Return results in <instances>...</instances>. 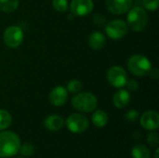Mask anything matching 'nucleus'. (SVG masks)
<instances>
[{"instance_id": "obj_1", "label": "nucleus", "mask_w": 159, "mask_h": 158, "mask_svg": "<svg viewBox=\"0 0 159 158\" xmlns=\"http://www.w3.org/2000/svg\"><path fill=\"white\" fill-rule=\"evenodd\" d=\"M20 146V141L17 134L11 131L0 133V156L11 157L15 156Z\"/></svg>"}, {"instance_id": "obj_2", "label": "nucleus", "mask_w": 159, "mask_h": 158, "mask_svg": "<svg viewBox=\"0 0 159 158\" xmlns=\"http://www.w3.org/2000/svg\"><path fill=\"white\" fill-rule=\"evenodd\" d=\"M127 25L133 32H142L147 25L148 15L144 8L141 7H135L128 11Z\"/></svg>"}, {"instance_id": "obj_3", "label": "nucleus", "mask_w": 159, "mask_h": 158, "mask_svg": "<svg viewBox=\"0 0 159 158\" xmlns=\"http://www.w3.org/2000/svg\"><path fill=\"white\" fill-rule=\"evenodd\" d=\"M97 97L91 92H78L72 99V105L77 111L83 113H90L97 107Z\"/></svg>"}, {"instance_id": "obj_4", "label": "nucleus", "mask_w": 159, "mask_h": 158, "mask_svg": "<svg viewBox=\"0 0 159 158\" xmlns=\"http://www.w3.org/2000/svg\"><path fill=\"white\" fill-rule=\"evenodd\" d=\"M127 65L129 72L136 76H144L148 74L152 69L150 60L141 54H135L129 57Z\"/></svg>"}, {"instance_id": "obj_5", "label": "nucleus", "mask_w": 159, "mask_h": 158, "mask_svg": "<svg viewBox=\"0 0 159 158\" xmlns=\"http://www.w3.org/2000/svg\"><path fill=\"white\" fill-rule=\"evenodd\" d=\"M23 31L19 26H9L3 34V40L7 47L10 48L18 47L23 40Z\"/></svg>"}, {"instance_id": "obj_6", "label": "nucleus", "mask_w": 159, "mask_h": 158, "mask_svg": "<svg viewBox=\"0 0 159 158\" xmlns=\"http://www.w3.org/2000/svg\"><path fill=\"white\" fill-rule=\"evenodd\" d=\"M106 78L111 86L120 88L126 86L128 81V75L125 69L121 66L115 65L108 69L106 74Z\"/></svg>"}, {"instance_id": "obj_7", "label": "nucleus", "mask_w": 159, "mask_h": 158, "mask_svg": "<svg viewBox=\"0 0 159 158\" xmlns=\"http://www.w3.org/2000/svg\"><path fill=\"white\" fill-rule=\"evenodd\" d=\"M129 27L122 20H113L105 26V33L113 40L122 39L128 34Z\"/></svg>"}, {"instance_id": "obj_8", "label": "nucleus", "mask_w": 159, "mask_h": 158, "mask_svg": "<svg viewBox=\"0 0 159 158\" xmlns=\"http://www.w3.org/2000/svg\"><path fill=\"white\" fill-rule=\"evenodd\" d=\"M66 127L73 133H82L89 128L87 116L81 114H72L66 119Z\"/></svg>"}, {"instance_id": "obj_9", "label": "nucleus", "mask_w": 159, "mask_h": 158, "mask_svg": "<svg viewBox=\"0 0 159 158\" xmlns=\"http://www.w3.org/2000/svg\"><path fill=\"white\" fill-rule=\"evenodd\" d=\"M94 7L92 0H72L70 10L75 16L84 17L91 13Z\"/></svg>"}, {"instance_id": "obj_10", "label": "nucleus", "mask_w": 159, "mask_h": 158, "mask_svg": "<svg viewBox=\"0 0 159 158\" xmlns=\"http://www.w3.org/2000/svg\"><path fill=\"white\" fill-rule=\"evenodd\" d=\"M132 0H107V9L116 15H121L128 12L132 7Z\"/></svg>"}, {"instance_id": "obj_11", "label": "nucleus", "mask_w": 159, "mask_h": 158, "mask_svg": "<svg viewBox=\"0 0 159 158\" xmlns=\"http://www.w3.org/2000/svg\"><path fill=\"white\" fill-rule=\"evenodd\" d=\"M68 98V91L64 87L58 86L52 88L49 93V102L53 106H62Z\"/></svg>"}, {"instance_id": "obj_12", "label": "nucleus", "mask_w": 159, "mask_h": 158, "mask_svg": "<svg viewBox=\"0 0 159 158\" xmlns=\"http://www.w3.org/2000/svg\"><path fill=\"white\" fill-rule=\"evenodd\" d=\"M141 125L144 129L156 130L159 127V115L155 111H147L141 117Z\"/></svg>"}, {"instance_id": "obj_13", "label": "nucleus", "mask_w": 159, "mask_h": 158, "mask_svg": "<svg viewBox=\"0 0 159 158\" xmlns=\"http://www.w3.org/2000/svg\"><path fill=\"white\" fill-rule=\"evenodd\" d=\"M130 102V93L127 89H119L117 90L113 98L114 105L116 108H125Z\"/></svg>"}, {"instance_id": "obj_14", "label": "nucleus", "mask_w": 159, "mask_h": 158, "mask_svg": "<svg viewBox=\"0 0 159 158\" xmlns=\"http://www.w3.org/2000/svg\"><path fill=\"white\" fill-rule=\"evenodd\" d=\"M106 43V38L104 34L101 32H93L90 34L89 37V46L90 48L94 50H100L102 49Z\"/></svg>"}, {"instance_id": "obj_15", "label": "nucleus", "mask_w": 159, "mask_h": 158, "mask_svg": "<svg viewBox=\"0 0 159 158\" xmlns=\"http://www.w3.org/2000/svg\"><path fill=\"white\" fill-rule=\"evenodd\" d=\"M44 125L46 129L50 131H58L62 129L64 125V120L61 116L58 115H51L45 119Z\"/></svg>"}, {"instance_id": "obj_16", "label": "nucleus", "mask_w": 159, "mask_h": 158, "mask_svg": "<svg viewBox=\"0 0 159 158\" xmlns=\"http://www.w3.org/2000/svg\"><path fill=\"white\" fill-rule=\"evenodd\" d=\"M92 123L97 128H102L104 127L108 122V115L107 114L102 110H97L93 113L92 116Z\"/></svg>"}, {"instance_id": "obj_17", "label": "nucleus", "mask_w": 159, "mask_h": 158, "mask_svg": "<svg viewBox=\"0 0 159 158\" xmlns=\"http://www.w3.org/2000/svg\"><path fill=\"white\" fill-rule=\"evenodd\" d=\"M131 155L133 158H151L150 151L143 144L135 145L131 151Z\"/></svg>"}, {"instance_id": "obj_18", "label": "nucleus", "mask_w": 159, "mask_h": 158, "mask_svg": "<svg viewBox=\"0 0 159 158\" xmlns=\"http://www.w3.org/2000/svg\"><path fill=\"white\" fill-rule=\"evenodd\" d=\"M19 7V0H0V10L4 12H13Z\"/></svg>"}, {"instance_id": "obj_19", "label": "nucleus", "mask_w": 159, "mask_h": 158, "mask_svg": "<svg viewBox=\"0 0 159 158\" xmlns=\"http://www.w3.org/2000/svg\"><path fill=\"white\" fill-rule=\"evenodd\" d=\"M12 122V117L11 115L4 110V109H0V130L6 129H7Z\"/></svg>"}, {"instance_id": "obj_20", "label": "nucleus", "mask_w": 159, "mask_h": 158, "mask_svg": "<svg viewBox=\"0 0 159 158\" xmlns=\"http://www.w3.org/2000/svg\"><path fill=\"white\" fill-rule=\"evenodd\" d=\"M66 89L70 93H78L82 89V83L77 79L70 80L67 84Z\"/></svg>"}, {"instance_id": "obj_21", "label": "nucleus", "mask_w": 159, "mask_h": 158, "mask_svg": "<svg viewBox=\"0 0 159 158\" xmlns=\"http://www.w3.org/2000/svg\"><path fill=\"white\" fill-rule=\"evenodd\" d=\"M52 7L59 12H65L68 9L69 5L67 0H52Z\"/></svg>"}, {"instance_id": "obj_22", "label": "nucleus", "mask_w": 159, "mask_h": 158, "mask_svg": "<svg viewBox=\"0 0 159 158\" xmlns=\"http://www.w3.org/2000/svg\"><path fill=\"white\" fill-rule=\"evenodd\" d=\"M20 154L24 156H31L34 154V147L32 144L30 143H24L22 145L20 146Z\"/></svg>"}, {"instance_id": "obj_23", "label": "nucleus", "mask_w": 159, "mask_h": 158, "mask_svg": "<svg viewBox=\"0 0 159 158\" xmlns=\"http://www.w3.org/2000/svg\"><path fill=\"white\" fill-rule=\"evenodd\" d=\"M143 4L147 10L156 11L158 8L159 0H143Z\"/></svg>"}, {"instance_id": "obj_24", "label": "nucleus", "mask_w": 159, "mask_h": 158, "mask_svg": "<svg viewBox=\"0 0 159 158\" xmlns=\"http://www.w3.org/2000/svg\"><path fill=\"white\" fill-rule=\"evenodd\" d=\"M147 141H148V143L151 146H157V144H158L159 142L158 133L156 132V131L151 130V132L147 136Z\"/></svg>"}, {"instance_id": "obj_25", "label": "nucleus", "mask_w": 159, "mask_h": 158, "mask_svg": "<svg viewBox=\"0 0 159 158\" xmlns=\"http://www.w3.org/2000/svg\"><path fill=\"white\" fill-rule=\"evenodd\" d=\"M139 118V112L136 110H129L125 115V119L129 122H135Z\"/></svg>"}, {"instance_id": "obj_26", "label": "nucleus", "mask_w": 159, "mask_h": 158, "mask_svg": "<svg viewBox=\"0 0 159 158\" xmlns=\"http://www.w3.org/2000/svg\"><path fill=\"white\" fill-rule=\"evenodd\" d=\"M126 86L128 87V89L129 91H136L139 88V84L134 79H129V80L128 79V81L126 83Z\"/></svg>"}, {"instance_id": "obj_27", "label": "nucleus", "mask_w": 159, "mask_h": 158, "mask_svg": "<svg viewBox=\"0 0 159 158\" xmlns=\"http://www.w3.org/2000/svg\"><path fill=\"white\" fill-rule=\"evenodd\" d=\"M149 74H150V76H151L153 79H157L159 75L158 69H157V68H153V67H152V69H151L150 72H149Z\"/></svg>"}, {"instance_id": "obj_28", "label": "nucleus", "mask_w": 159, "mask_h": 158, "mask_svg": "<svg viewBox=\"0 0 159 158\" xmlns=\"http://www.w3.org/2000/svg\"><path fill=\"white\" fill-rule=\"evenodd\" d=\"M94 18L98 19V20H93L94 22L96 23V25H102V24L104 23V21H105V19H104L102 15H95Z\"/></svg>"}, {"instance_id": "obj_29", "label": "nucleus", "mask_w": 159, "mask_h": 158, "mask_svg": "<svg viewBox=\"0 0 159 158\" xmlns=\"http://www.w3.org/2000/svg\"><path fill=\"white\" fill-rule=\"evenodd\" d=\"M158 153H159V149H157L156 152H155V158H158Z\"/></svg>"}]
</instances>
